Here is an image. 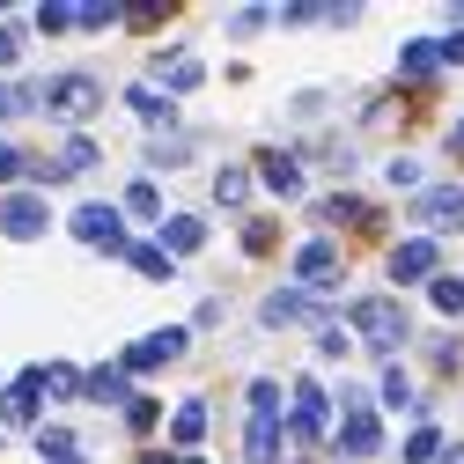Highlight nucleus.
I'll use <instances>...</instances> for the list:
<instances>
[{
    "label": "nucleus",
    "instance_id": "obj_15",
    "mask_svg": "<svg viewBox=\"0 0 464 464\" xmlns=\"http://www.w3.org/2000/svg\"><path fill=\"white\" fill-rule=\"evenodd\" d=\"M155 82L192 89V82H199V60H192V52H162V60H155Z\"/></svg>",
    "mask_w": 464,
    "mask_h": 464
},
{
    "label": "nucleus",
    "instance_id": "obj_6",
    "mask_svg": "<svg viewBox=\"0 0 464 464\" xmlns=\"http://www.w3.org/2000/svg\"><path fill=\"white\" fill-rule=\"evenodd\" d=\"M0 228H8V237H37L44 228V199L37 192H8L0 199Z\"/></svg>",
    "mask_w": 464,
    "mask_h": 464
},
{
    "label": "nucleus",
    "instance_id": "obj_29",
    "mask_svg": "<svg viewBox=\"0 0 464 464\" xmlns=\"http://www.w3.org/2000/svg\"><path fill=\"white\" fill-rule=\"evenodd\" d=\"M8 178H23V148H15V140H0V185H8Z\"/></svg>",
    "mask_w": 464,
    "mask_h": 464
},
{
    "label": "nucleus",
    "instance_id": "obj_12",
    "mask_svg": "<svg viewBox=\"0 0 464 464\" xmlns=\"http://www.w3.org/2000/svg\"><path fill=\"white\" fill-rule=\"evenodd\" d=\"M303 317H310V324H324L310 295H266V324H303ZM324 332H332V324H324Z\"/></svg>",
    "mask_w": 464,
    "mask_h": 464
},
{
    "label": "nucleus",
    "instance_id": "obj_7",
    "mask_svg": "<svg viewBox=\"0 0 464 464\" xmlns=\"http://www.w3.org/2000/svg\"><path fill=\"white\" fill-rule=\"evenodd\" d=\"M420 221H428V228H464V185L420 192Z\"/></svg>",
    "mask_w": 464,
    "mask_h": 464
},
{
    "label": "nucleus",
    "instance_id": "obj_9",
    "mask_svg": "<svg viewBox=\"0 0 464 464\" xmlns=\"http://www.w3.org/2000/svg\"><path fill=\"white\" fill-rule=\"evenodd\" d=\"M317 435H324V391L295 383V442H317Z\"/></svg>",
    "mask_w": 464,
    "mask_h": 464
},
{
    "label": "nucleus",
    "instance_id": "obj_21",
    "mask_svg": "<svg viewBox=\"0 0 464 464\" xmlns=\"http://www.w3.org/2000/svg\"><path fill=\"white\" fill-rule=\"evenodd\" d=\"M133 111H140L148 126H162V119H169V96H162V89H133Z\"/></svg>",
    "mask_w": 464,
    "mask_h": 464
},
{
    "label": "nucleus",
    "instance_id": "obj_13",
    "mask_svg": "<svg viewBox=\"0 0 464 464\" xmlns=\"http://www.w3.org/2000/svg\"><path fill=\"white\" fill-rule=\"evenodd\" d=\"M185 354V339L178 332H162V339H140L133 354H126V369H162V362H178Z\"/></svg>",
    "mask_w": 464,
    "mask_h": 464
},
{
    "label": "nucleus",
    "instance_id": "obj_4",
    "mask_svg": "<svg viewBox=\"0 0 464 464\" xmlns=\"http://www.w3.org/2000/svg\"><path fill=\"white\" fill-rule=\"evenodd\" d=\"M354 324H362L369 339H383V346L405 339V310H398L391 295H362V303H354Z\"/></svg>",
    "mask_w": 464,
    "mask_h": 464
},
{
    "label": "nucleus",
    "instance_id": "obj_3",
    "mask_svg": "<svg viewBox=\"0 0 464 464\" xmlns=\"http://www.w3.org/2000/svg\"><path fill=\"white\" fill-rule=\"evenodd\" d=\"M74 237L96 244V251H133V244H126V228H119V207H96V199L74 207Z\"/></svg>",
    "mask_w": 464,
    "mask_h": 464
},
{
    "label": "nucleus",
    "instance_id": "obj_31",
    "mask_svg": "<svg viewBox=\"0 0 464 464\" xmlns=\"http://www.w3.org/2000/svg\"><path fill=\"white\" fill-rule=\"evenodd\" d=\"M435 303H442V310H464V287H457V280H435Z\"/></svg>",
    "mask_w": 464,
    "mask_h": 464
},
{
    "label": "nucleus",
    "instance_id": "obj_28",
    "mask_svg": "<svg viewBox=\"0 0 464 464\" xmlns=\"http://www.w3.org/2000/svg\"><path fill=\"white\" fill-rule=\"evenodd\" d=\"M126 207H133V214H162V199H155V185H148V178L126 192Z\"/></svg>",
    "mask_w": 464,
    "mask_h": 464
},
{
    "label": "nucleus",
    "instance_id": "obj_17",
    "mask_svg": "<svg viewBox=\"0 0 464 464\" xmlns=\"http://www.w3.org/2000/svg\"><path fill=\"white\" fill-rule=\"evenodd\" d=\"M258 178H266L273 192H303V169H295V162H280V155H266V162H258Z\"/></svg>",
    "mask_w": 464,
    "mask_h": 464
},
{
    "label": "nucleus",
    "instance_id": "obj_10",
    "mask_svg": "<svg viewBox=\"0 0 464 464\" xmlns=\"http://www.w3.org/2000/svg\"><path fill=\"white\" fill-rule=\"evenodd\" d=\"M295 280H303V287H332V280H339V251H332V244H310V251L295 258Z\"/></svg>",
    "mask_w": 464,
    "mask_h": 464
},
{
    "label": "nucleus",
    "instance_id": "obj_2",
    "mask_svg": "<svg viewBox=\"0 0 464 464\" xmlns=\"http://www.w3.org/2000/svg\"><path fill=\"white\" fill-rule=\"evenodd\" d=\"M96 103H103V89H96L89 74H60V82L44 89V111H52V119H89Z\"/></svg>",
    "mask_w": 464,
    "mask_h": 464
},
{
    "label": "nucleus",
    "instance_id": "obj_19",
    "mask_svg": "<svg viewBox=\"0 0 464 464\" xmlns=\"http://www.w3.org/2000/svg\"><path fill=\"white\" fill-rule=\"evenodd\" d=\"M244 192H251L244 169H221V178H214V199H221V207H244Z\"/></svg>",
    "mask_w": 464,
    "mask_h": 464
},
{
    "label": "nucleus",
    "instance_id": "obj_20",
    "mask_svg": "<svg viewBox=\"0 0 464 464\" xmlns=\"http://www.w3.org/2000/svg\"><path fill=\"white\" fill-rule=\"evenodd\" d=\"M89 398H103V405H119V398H126V376H119V369H96V376H89Z\"/></svg>",
    "mask_w": 464,
    "mask_h": 464
},
{
    "label": "nucleus",
    "instance_id": "obj_16",
    "mask_svg": "<svg viewBox=\"0 0 464 464\" xmlns=\"http://www.w3.org/2000/svg\"><path fill=\"white\" fill-rule=\"evenodd\" d=\"M37 450H44V464H82V442H74L67 428H44V435H37Z\"/></svg>",
    "mask_w": 464,
    "mask_h": 464
},
{
    "label": "nucleus",
    "instance_id": "obj_18",
    "mask_svg": "<svg viewBox=\"0 0 464 464\" xmlns=\"http://www.w3.org/2000/svg\"><path fill=\"white\" fill-rule=\"evenodd\" d=\"M126 258H133V266H140L148 280H178V273H169V251H155V244H133Z\"/></svg>",
    "mask_w": 464,
    "mask_h": 464
},
{
    "label": "nucleus",
    "instance_id": "obj_30",
    "mask_svg": "<svg viewBox=\"0 0 464 464\" xmlns=\"http://www.w3.org/2000/svg\"><path fill=\"white\" fill-rule=\"evenodd\" d=\"M185 155H192V140H162V148H155V162H162V169H178Z\"/></svg>",
    "mask_w": 464,
    "mask_h": 464
},
{
    "label": "nucleus",
    "instance_id": "obj_14",
    "mask_svg": "<svg viewBox=\"0 0 464 464\" xmlns=\"http://www.w3.org/2000/svg\"><path fill=\"white\" fill-rule=\"evenodd\" d=\"M52 383V369H30V376H15V398H8V420H30L37 413V391Z\"/></svg>",
    "mask_w": 464,
    "mask_h": 464
},
{
    "label": "nucleus",
    "instance_id": "obj_26",
    "mask_svg": "<svg viewBox=\"0 0 464 464\" xmlns=\"http://www.w3.org/2000/svg\"><path fill=\"white\" fill-rule=\"evenodd\" d=\"M317 214H324V221H362V214H369V207H362V199H324V207H317Z\"/></svg>",
    "mask_w": 464,
    "mask_h": 464
},
{
    "label": "nucleus",
    "instance_id": "obj_27",
    "mask_svg": "<svg viewBox=\"0 0 464 464\" xmlns=\"http://www.w3.org/2000/svg\"><path fill=\"white\" fill-rule=\"evenodd\" d=\"M435 450H442V442H435V428H420V435H413V442H405V464H428V457H435Z\"/></svg>",
    "mask_w": 464,
    "mask_h": 464
},
{
    "label": "nucleus",
    "instance_id": "obj_5",
    "mask_svg": "<svg viewBox=\"0 0 464 464\" xmlns=\"http://www.w3.org/2000/svg\"><path fill=\"white\" fill-rule=\"evenodd\" d=\"M89 162H96V140H82V133H74L60 155H44V162H30V169H37V185H60V178H82Z\"/></svg>",
    "mask_w": 464,
    "mask_h": 464
},
{
    "label": "nucleus",
    "instance_id": "obj_23",
    "mask_svg": "<svg viewBox=\"0 0 464 464\" xmlns=\"http://www.w3.org/2000/svg\"><path fill=\"white\" fill-rule=\"evenodd\" d=\"M37 89H15V82H0V119H15V111H30Z\"/></svg>",
    "mask_w": 464,
    "mask_h": 464
},
{
    "label": "nucleus",
    "instance_id": "obj_11",
    "mask_svg": "<svg viewBox=\"0 0 464 464\" xmlns=\"http://www.w3.org/2000/svg\"><path fill=\"white\" fill-rule=\"evenodd\" d=\"M376 442H383L376 413H346V428H339V450H346V457H376Z\"/></svg>",
    "mask_w": 464,
    "mask_h": 464
},
{
    "label": "nucleus",
    "instance_id": "obj_33",
    "mask_svg": "<svg viewBox=\"0 0 464 464\" xmlns=\"http://www.w3.org/2000/svg\"><path fill=\"white\" fill-rule=\"evenodd\" d=\"M450 464H464V450H457V457H450Z\"/></svg>",
    "mask_w": 464,
    "mask_h": 464
},
{
    "label": "nucleus",
    "instance_id": "obj_32",
    "mask_svg": "<svg viewBox=\"0 0 464 464\" xmlns=\"http://www.w3.org/2000/svg\"><path fill=\"white\" fill-rule=\"evenodd\" d=\"M15 52H23V30H0V67H8Z\"/></svg>",
    "mask_w": 464,
    "mask_h": 464
},
{
    "label": "nucleus",
    "instance_id": "obj_1",
    "mask_svg": "<svg viewBox=\"0 0 464 464\" xmlns=\"http://www.w3.org/2000/svg\"><path fill=\"white\" fill-rule=\"evenodd\" d=\"M251 464H273L280 457V391L273 383H251V435H244Z\"/></svg>",
    "mask_w": 464,
    "mask_h": 464
},
{
    "label": "nucleus",
    "instance_id": "obj_8",
    "mask_svg": "<svg viewBox=\"0 0 464 464\" xmlns=\"http://www.w3.org/2000/svg\"><path fill=\"white\" fill-rule=\"evenodd\" d=\"M428 273H435V244L428 237H413V244L391 251V280H428Z\"/></svg>",
    "mask_w": 464,
    "mask_h": 464
},
{
    "label": "nucleus",
    "instance_id": "obj_25",
    "mask_svg": "<svg viewBox=\"0 0 464 464\" xmlns=\"http://www.w3.org/2000/svg\"><path fill=\"white\" fill-rule=\"evenodd\" d=\"M207 435V405H185V413H178V442H199Z\"/></svg>",
    "mask_w": 464,
    "mask_h": 464
},
{
    "label": "nucleus",
    "instance_id": "obj_24",
    "mask_svg": "<svg viewBox=\"0 0 464 464\" xmlns=\"http://www.w3.org/2000/svg\"><path fill=\"white\" fill-rule=\"evenodd\" d=\"M67 23H82V8H67V0H52V8H37V30H67Z\"/></svg>",
    "mask_w": 464,
    "mask_h": 464
},
{
    "label": "nucleus",
    "instance_id": "obj_22",
    "mask_svg": "<svg viewBox=\"0 0 464 464\" xmlns=\"http://www.w3.org/2000/svg\"><path fill=\"white\" fill-rule=\"evenodd\" d=\"M199 237H207V228H199L192 214H178V221H169V237H162V244H169V251H192Z\"/></svg>",
    "mask_w": 464,
    "mask_h": 464
}]
</instances>
